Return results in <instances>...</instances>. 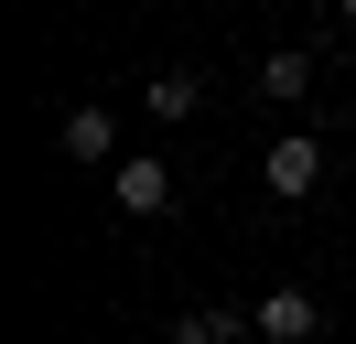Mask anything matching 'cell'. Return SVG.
Returning <instances> with one entry per match:
<instances>
[{"label":"cell","mask_w":356,"mask_h":344,"mask_svg":"<svg viewBox=\"0 0 356 344\" xmlns=\"http://www.w3.org/2000/svg\"><path fill=\"white\" fill-rule=\"evenodd\" d=\"M108 205L119 215H173V162H162V150H130V162L108 172Z\"/></svg>","instance_id":"6da1fadb"},{"label":"cell","mask_w":356,"mask_h":344,"mask_svg":"<svg viewBox=\"0 0 356 344\" xmlns=\"http://www.w3.org/2000/svg\"><path fill=\"white\" fill-rule=\"evenodd\" d=\"M259 183L281 194V205H302V194L324 183V140H302V129H291V140H270V162H259Z\"/></svg>","instance_id":"7a4b0ae2"},{"label":"cell","mask_w":356,"mask_h":344,"mask_svg":"<svg viewBox=\"0 0 356 344\" xmlns=\"http://www.w3.org/2000/svg\"><path fill=\"white\" fill-rule=\"evenodd\" d=\"M248 334H259V344H313V334H324V301H313V291H270L259 312H248Z\"/></svg>","instance_id":"3957f363"},{"label":"cell","mask_w":356,"mask_h":344,"mask_svg":"<svg viewBox=\"0 0 356 344\" xmlns=\"http://www.w3.org/2000/svg\"><path fill=\"white\" fill-rule=\"evenodd\" d=\"M65 162H108L119 172V119L108 108H65Z\"/></svg>","instance_id":"277c9868"},{"label":"cell","mask_w":356,"mask_h":344,"mask_svg":"<svg viewBox=\"0 0 356 344\" xmlns=\"http://www.w3.org/2000/svg\"><path fill=\"white\" fill-rule=\"evenodd\" d=\"M259 97H281V108H291V97H313V54H302V43H281V54L259 64Z\"/></svg>","instance_id":"5b68a950"},{"label":"cell","mask_w":356,"mask_h":344,"mask_svg":"<svg viewBox=\"0 0 356 344\" xmlns=\"http://www.w3.org/2000/svg\"><path fill=\"white\" fill-rule=\"evenodd\" d=\"M195 108H205V76H184V64L152 76V119H195Z\"/></svg>","instance_id":"8992f818"},{"label":"cell","mask_w":356,"mask_h":344,"mask_svg":"<svg viewBox=\"0 0 356 344\" xmlns=\"http://www.w3.org/2000/svg\"><path fill=\"white\" fill-rule=\"evenodd\" d=\"M173 344H259V334H248L238 312H184V322H173Z\"/></svg>","instance_id":"52a82bcc"},{"label":"cell","mask_w":356,"mask_h":344,"mask_svg":"<svg viewBox=\"0 0 356 344\" xmlns=\"http://www.w3.org/2000/svg\"><path fill=\"white\" fill-rule=\"evenodd\" d=\"M346 22H356V0H346Z\"/></svg>","instance_id":"ba28073f"}]
</instances>
